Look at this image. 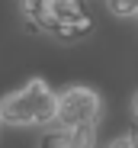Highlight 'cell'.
Returning <instances> with one entry per match:
<instances>
[{"label": "cell", "instance_id": "1", "mask_svg": "<svg viewBox=\"0 0 138 148\" xmlns=\"http://www.w3.org/2000/svg\"><path fill=\"white\" fill-rule=\"evenodd\" d=\"M100 116V93L90 87H67L64 93H58V119L55 126L61 129H77L87 122H97Z\"/></svg>", "mask_w": 138, "mask_h": 148}, {"label": "cell", "instance_id": "2", "mask_svg": "<svg viewBox=\"0 0 138 148\" xmlns=\"http://www.w3.org/2000/svg\"><path fill=\"white\" fill-rule=\"evenodd\" d=\"M22 93L35 106V126H55V119H58V93H52L45 81H29L22 87Z\"/></svg>", "mask_w": 138, "mask_h": 148}, {"label": "cell", "instance_id": "3", "mask_svg": "<svg viewBox=\"0 0 138 148\" xmlns=\"http://www.w3.org/2000/svg\"><path fill=\"white\" fill-rule=\"evenodd\" d=\"M0 119L7 126H35V106L26 93H10L3 103H0Z\"/></svg>", "mask_w": 138, "mask_h": 148}, {"label": "cell", "instance_id": "4", "mask_svg": "<svg viewBox=\"0 0 138 148\" xmlns=\"http://www.w3.org/2000/svg\"><path fill=\"white\" fill-rule=\"evenodd\" d=\"M93 142H97V122H87V126L71 129L67 148H93Z\"/></svg>", "mask_w": 138, "mask_h": 148}, {"label": "cell", "instance_id": "5", "mask_svg": "<svg viewBox=\"0 0 138 148\" xmlns=\"http://www.w3.org/2000/svg\"><path fill=\"white\" fill-rule=\"evenodd\" d=\"M67 138H71V132L61 129V126H55L52 132H45V135L39 138V148H64V145H67Z\"/></svg>", "mask_w": 138, "mask_h": 148}, {"label": "cell", "instance_id": "6", "mask_svg": "<svg viewBox=\"0 0 138 148\" xmlns=\"http://www.w3.org/2000/svg\"><path fill=\"white\" fill-rule=\"evenodd\" d=\"M106 3H109L112 16H132V13H138V0H106Z\"/></svg>", "mask_w": 138, "mask_h": 148}, {"label": "cell", "instance_id": "7", "mask_svg": "<svg viewBox=\"0 0 138 148\" xmlns=\"http://www.w3.org/2000/svg\"><path fill=\"white\" fill-rule=\"evenodd\" d=\"M55 36H58V39H64V42H74V39L80 36V32H77V23H58Z\"/></svg>", "mask_w": 138, "mask_h": 148}, {"label": "cell", "instance_id": "8", "mask_svg": "<svg viewBox=\"0 0 138 148\" xmlns=\"http://www.w3.org/2000/svg\"><path fill=\"white\" fill-rule=\"evenodd\" d=\"M42 10H45V0H22V13H26L29 19H35Z\"/></svg>", "mask_w": 138, "mask_h": 148}, {"label": "cell", "instance_id": "9", "mask_svg": "<svg viewBox=\"0 0 138 148\" xmlns=\"http://www.w3.org/2000/svg\"><path fill=\"white\" fill-rule=\"evenodd\" d=\"M109 148H135V145H132V138L125 135V138H112V142H109Z\"/></svg>", "mask_w": 138, "mask_h": 148}, {"label": "cell", "instance_id": "10", "mask_svg": "<svg viewBox=\"0 0 138 148\" xmlns=\"http://www.w3.org/2000/svg\"><path fill=\"white\" fill-rule=\"evenodd\" d=\"M132 113H135V119H138V93L132 97Z\"/></svg>", "mask_w": 138, "mask_h": 148}, {"label": "cell", "instance_id": "11", "mask_svg": "<svg viewBox=\"0 0 138 148\" xmlns=\"http://www.w3.org/2000/svg\"><path fill=\"white\" fill-rule=\"evenodd\" d=\"M0 126H3V119H0Z\"/></svg>", "mask_w": 138, "mask_h": 148}]
</instances>
